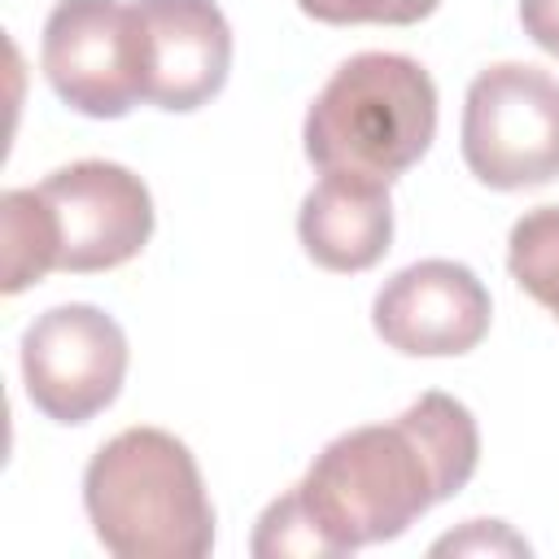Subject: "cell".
Segmentation results:
<instances>
[{
  "mask_svg": "<svg viewBox=\"0 0 559 559\" xmlns=\"http://www.w3.org/2000/svg\"><path fill=\"white\" fill-rule=\"evenodd\" d=\"M249 550H253L258 559H341L336 546H332V542L323 537V528L314 524V515L306 511L297 485L262 511Z\"/></svg>",
  "mask_w": 559,
  "mask_h": 559,
  "instance_id": "13",
  "label": "cell"
},
{
  "mask_svg": "<svg viewBox=\"0 0 559 559\" xmlns=\"http://www.w3.org/2000/svg\"><path fill=\"white\" fill-rule=\"evenodd\" d=\"M489 288L472 266L450 258H424L389 275L371 301L376 336L411 358H454L489 332Z\"/></svg>",
  "mask_w": 559,
  "mask_h": 559,
  "instance_id": "9",
  "label": "cell"
},
{
  "mask_svg": "<svg viewBox=\"0 0 559 559\" xmlns=\"http://www.w3.org/2000/svg\"><path fill=\"white\" fill-rule=\"evenodd\" d=\"M0 223H4L0 288L13 297L61 266V236H57V214L39 188H9L0 197Z\"/></svg>",
  "mask_w": 559,
  "mask_h": 559,
  "instance_id": "11",
  "label": "cell"
},
{
  "mask_svg": "<svg viewBox=\"0 0 559 559\" xmlns=\"http://www.w3.org/2000/svg\"><path fill=\"white\" fill-rule=\"evenodd\" d=\"M127 332L114 314L87 301H66L22 332V380L35 411L52 424H87L100 415L127 376Z\"/></svg>",
  "mask_w": 559,
  "mask_h": 559,
  "instance_id": "5",
  "label": "cell"
},
{
  "mask_svg": "<svg viewBox=\"0 0 559 559\" xmlns=\"http://www.w3.org/2000/svg\"><path fill=\"white\" fill-rule=\"evenodd\" d=\"M432 555H528V542L502 520H467L459 533L437 537Z\"/></svg>",
  "mask_w": 559,
  "mask_h": 559,
  "instance_id": "15",
  "label": "cell"
},
{
  "mask_svg": "<svg viewBox=\"0 0 559 559\" xmlns=\"http://www.w3.org/2000/svg\"><path fill=\"white\" fill-rule=\"evenodd\" d=\"M441 0H297V9L328 26H358V22H384V26H411L428 17Z\"/></svg>",
  "mask_w": 559,
  "mask_h": 559,
  "instance_id": "14",
  "label": "cell"
},
{
  "mask_svg": "<svg viewBox=\"0 0 559 559\" xmlns=\"http://www.w3.org/2000/svg\"><path fill=\"white\" fill-rule=\"evenodd\" d=\"M520 22L537 48L559 57V0H520Z\"/></svg>",
  "mask_w": 559,
  "mask_h": 559,
  "instance_id": "16",
  "label": "cell"
},
{
  "mask_svg": "<svg viewBox=\"0 0 559 559\" xmlns=\"http://www.w3.org/2000/svg\"><path fill=\"white\" fill-rule=\"evenodd\" d=\"M140 100L192 114L231 70V26L214 0H127Z\"/></svg>",
  "mask_w": 559,
  "mask_h": 559,
  "instance_id": "6",
  "label": "cell"
},
{
  "mask_svg": "<svg viewBox=\"0 0 559 559\" xmlns=\"http://www.w3.org/2000/svg\"><path fill=\"white\" fill-rule=\"evenodd\" d=\"M39 61L52 92L87 118H122L140 100L127 0H57Z\"/></svg>",
  "mask_w": 559,
  "mask_h": 559,
  "instance_id": "8",
  "label": "cell"
},
{
  "mask_svg": "<svg viewBox=\"0 0 559 559\" xmlns=\"http://www.w3.org/2000/svg\"><path fill=\"white\" fill-rule=\"evenodd\" d=\"M463 162L498 192L559 179V79L524 61L480 70L463 100Z\"/></svg>",
  "mask_w": 559,
  "mask_h": 559,
  "instance_id": "4",
  "label": "cell"
},
{
  "mask_svg": "<svg viewBox=\"0 0 559 559\" xmlns=\"http://www.w3.org/2000/svg\"><path fill=\"white\" fill-rule=\"evenodd\" d=\"M507 266L515 284L559 319V205H537L515 218L507 236Z\"/></svg>",
  "mask_w": 559,
  "mask_h": 559,
  "instance_id": "12",
  "label": "cell"
},
{
  "mask_svg": "<svg viewBox=\"0 0 559 559\" xmlns=\"http://www.w3.org/2000/svg\"><path fill=\"white\" fill-rule=\"evenodd\" d=\"M480 463L472 411L450 393H424L393 424L332 437L301 476V502L336 546L354 555L402 537L432 502L454 498Z\"/></svg>",
  "mask_w": 559,
  "mask_h": 559,
  "instance_id": "1",
  "label": "cell"
},
{
  "mask_svg": "<svg viewBox=\"0 0 559 559\" xmlns=\"http://www.w3.org/2000/svg\"><path fill=\"white\" fill-rule=\"evenodd\" d=\"M96 542L122 559H205L214 507L192 450L166 428H122L83 472Z\"/></svg>",
  "mask_w": 559,
  "mask_h": 559,
  "instance_id": "2",
  "label": "cell"
},
{
  "mask_svg": "<svg viewBox=\"0 0 559 559\" xmlns=\"http://www.w3.org/2000/svg\"><path fill=\"white\" fill-rule=\"evenodd\" d=\"M437 135V83L402 52H358L332 70L306 109V157L393 183Z\"/></svg>",
  "mask_w": 559,
  "mask_h": 559,
  "instance_id": "3",
  "label": "cell"
},
{
  "mask_svg": "<svg viewBox=\"0 0 559 559\" xmlns=\"http://www.w3.org/2000/svg\"><path fill=\"white\" fill-rule=\"evenodd\" d=\"M301 249L323 271H371L393 240V201L389 183L349 170H323V179L306 192L297 214Z\"/></svg>",
  "mask_w": 559,
  "mask_h": 559,
  "instance_id": "10",
  "label": "cell"
},
{
  "mask_svg": "<svg viewBox=\"0 0 559 559\" xmlns=\"http://www.w3.org/2000/svg\"><path fill=\"white\" fill-rule=\"evenodd\" d=\"M39 192L57 214L61 266L70 275L114 271L131 262L153 236V197L144 179L118 162H70L57 166Z\"/></svg>",
  "mask_w": 559,
  "mask_h": 559,
  "instance_id": "7",
  "label": "cell"
}]
</instances>
